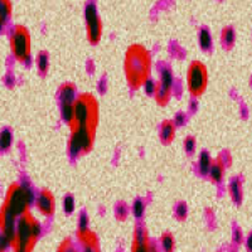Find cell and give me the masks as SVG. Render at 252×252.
<instances>
[{
    "label": "cell",
    "mask_w": 252,
    "mask_h": 252,
    "mask_svg": "<svg viewBox=\"0 0 252 252\" xmlns=\"http://www.w3.org/2000/svg\"><path fill=\"white\" fill-rule=\"evenodd\" d=\"M152 56L141 44H132L127 48L124 58V72L127 85L132 90L143 89L152 76Z\"/></svg>",
    "instance_id": "obj_1"
},
{
    "label": "cell",
    "mask_w": 252,
    "mask_h": 252,
    "mask_svg": "<svg viewBox=\"0 0 252 252\" xmlns=\"http://www.w3.org/2000/svg\"><path fill=\"white\" fill-rule=\"evenodd\" d=\"M100 119V106L97 98L92 94H81L73 102V118L69 129L97 130Z\"/></svg>",
    "instance_id": "obj_2"
},
{
    "label": "cell",
    "mask_w": 252,
    "mask_h": 252,
    "mask_svg": "<svg viewBox=\"0 0 252 252\" xmlns=\"http://www.w3.org/2000/svg\"><path fill=\"white\" fill-rule=\"evenodd\" d=\"M42 232L39 220L31 213H26L18 218L15 235L12 241L14 252H32Z\"/></svg>",
    "instance_id": "obj_3"
},
{
    "label": "cell",
    "mask_w": 252,
    "mask_h": 252,
    "mask_svg": "<svg viewBox=\"0 0 252 252\" xmlns=\"http://www.w3.org/2000/svg\"><path fill=\"white\" fill-rule=\"evenodd\" d=\"M33 202H34V194L27 184L13 183L6 190L1 208L14 217L19 218L29 212Z\"/></svg>",
    "instance_id": "obj_4"
},
{
    "label": "cell",
    "mask_w": 252,
    "mask_h": 252,
    "mask_svg": "<svg viewBox=\"0 0 252 252\" xmlns=\"http://www.w3.org/2000/svg\"><path fill=\"white\" fill-rule=\"evenodd\" d=\"M9 46L13 57L19 63H29L32 60V37L24 26H15L9 37Z\"/></svg>",
    "instance_id": "obj_5"
},
{
    "label": "cell",
    "mask_w": 252,
    "mask_h": 252,
    "mask_svg": "<svg viewBox=\"0 0 252 252\" xmlns=\"http://www.w3.org/2000/svg\"><path fill=\"white\" fill-rule=\"evenodd\" d=\"M186 86L192 97H201L208 86V69L201 61H193L187 69Z\"/></svg>",
    "instance_id": "obj_6"
},
{
    "label": "cell",
    "mask_w": 252,
    "mask_h": 252,
    "mask_svg": "<svg viewBox=\"0 0 252 252\" xmlns=\"http://www.w3.org/2000/svg\"><path fill=\"white\" fill-rule=\"evenodd\" d=\"M96 136V130L91 129H71V136L68 139V153L72 157H81L92 149Z\"/></svg>",
    "instance_id": "obj_7"
},
{
    "label": "cell",
    "mask_w": 252,
    "mask_h": 252,
    "mask_svg": "<svg viewBox=\"0 0 252 252\" xmlns=\"http://www.w3.org/2000/svg\"><path fill=\"white\" fill-rule=\"evenodd\" d=\"M85 22H86V37L91 44H98L102 38V20L94 3L87 4L85 8Z\"/></svg>",
    "instance_id": "obj_8"
},
{
    "label": "cell",
    "mask_w": 252,
    "mask_h": 252,
    "mask_svg": "<svg viewBox=\"0 0 252 252\" xmlns=\"http://www.w3.org/2000/svg\"><path fill=\"white\" fill-rule=\"evenodd\" d=\"M173 87H174V77L169 68H163L160 72V77L157 82L154 98L160 106H165L172 98Z\"/></svg>",
    "instance_id": "obj_9"
},
{
    "label": "cell",
    "mask_w": 252,
    "mask_h": 252,
    "mask_svg": "<svg viewBox=\"0 0 252 252\" xmlns=\"http://www.w3.org/2000/svg\"><path fill=\"white\" fill-rule=\"evenodd\" d=\"M34 204L38 212L44 217H52L56 212V198L55 194L48 190V189H43L40 190L34 197Z\"/></svg>",
    "instance_id": "obj_10"
},
{
    "label": "cell",
    "mask_w": 252,
    "mask_h": 252,
    "mask_svg": "<svg viewBox=\"0 0 252 252\" xmlns=\"http://www.w3.org/2000/svg\"><path fill=\"white\" fill-rule=\"evenodd\" d=\"M131 252H159L150 241L148 231L144 227H136L132 238Z\"/></svg>",
    "instance_id": "obj_11"
},
{
    "label": "cell",
    "mask_w": 252,
    "mask_h": 252,
    "mask_svg": "<svg viewBox=\"0 0 252 252\" xmlns=\"http://www.w3.org/2000/svg\"><path fill=\"white\" fill-rule=\"evenodd\" d=\"M76 97H77V89L73 83H63L58 90V98H60L61 106L62 105H73Z\"/></svg>",
    "instance_id": "obj_12"
},
{
    "label": "cell",
    "mask_w": 252,
    "mask_h": 252,
    "mask_svg": "<svg viewBox=\"0 0 252 252\" xmlns=\"http://www.w3.org/2000/svg\"><path fill=\"white\" fill-rule=\"evenodd\" d=\"M224 172H226V166H224L223 160L220 158H218V159L213 160L211 169L208 172V177L213 183H220V182L223 181Z\"/></svg>",
    "instance_id": "obj_13"
},
{
    "label": "cell",
    "mask_w": 252,
    "mask_h": 252,
    "mask_svg": "<svg viewBox=\"0 0 252 252\" xmlns=\"http://www.w3.org/2000/svg\"><path fill=\"white\" fill-rule=\"evenodd\" d=\"M177 125L173 120H165L160 126V140L164 144H170L175 138Z\"/></svg>",
    "instance_id": "obj_14"
},
{
    "label": "cell",
    "mask_w": 252,
    "mask_h": 252,
    "mask_svg": "<svg viewBox=\"0 0 252 252\" xmlns=\"http://www.w3.org/2000/svg\"><path fill=\"white\" fill-rule=\"evenodd\" d=\"M13 14L12 0H0V28L8 24Z\"/></svg>",
    "instance_id": "obj_15"
},
{
    "label": "cell",
    "mask_w": 252,
    "mask_h": 252,
    "mask_svg": "<svg viewBox=\"0 0 252 252\" xmlns=\"http://www.w3.org/2000/svg\"><path fill=\"white\" fill-rule=\"evenodd\" d=\"M213 163V159L211 158V154L208 152H202L198 158V170L202 175H208L211 165Z\"/></svg>",
    "instance_id": "obj_16"
},
{
    "label": "cell",
    "mask_w": 252,
    "mask_h": 252,
    "mask_svg": "<svg viewBox=\"0 0 252 252\" xmlns=\"http://www.w3.org/2000/svg\"><path fill=\"white\" fill-rule=\"evenodd\" d=\"M220 42L224 46V48H232L236 42V32L232 27H226V28H223L222 33H220Z\"/></svg>",
    "instance_id": "obj_17"
},
{
    "label": "cell",
    "mask_w": 252,
    "mask_h": 252,
    "mask_svg": "<svg viewBox=\"0 0 252 252\" xmlns=\"http://www.w3.org/2000/svg\"><path fill=\"white\" fill-rule=\"evenodd\" d=\"M198 42H199V47H201L203 51H208L212 47V35H211V32L207 28H202L198 33Z\"/></svg>",
    "instance_id": "obj_18"
},
{
    "label": "cell",
    "mask_w": 252,
    "mask_h": 252,
    "mask_svg": "<svg viewBox=\"0 0 252 252\" xmlns=\"http://www.w3.org/2000/svg\"><path fill=\"white\" fill-rule=\"evenodd\" d=\"M228 193L236 203H240L242 199V187H241V182L238 179L231 181L228 186Z\"/></svg>",
    "instance_id": "obj_19"
},
{
    "label": "cell",
    "mask_w": 252,
    "mask_h": 252,
    "mask_svg": "<svg viewBox=\"0 0 252 252\" xmlns=\"http://www.w3.org/2000/svg\"><path fill=\"white\" fill-rule=\"evenodd\" d=\"M13 144V134L9 129L0 131V152H6L10 149Z\"/></svg>",
    "instance_id": "obj_20"
},
{
    "label": "cell",
    "mask_w": 252,
    "mask_h": 252,
    "mask_svg": "<svg viewBox=\"0 0 252 252\" xmlns=\"http://www.w3.org/2000/svg\"><path fill=\"white\" fill-rule=\"evenodd\" d=\"M160 246L164 252H173L175 249L174 236L170 232H165L160 237Z\"/></svg>",
    "instance_id": "obj_21"
},
{
    "label": "cell",
    "mask_w": 252,
    "mask_h": 252,
    "mask_svg": "<svg viewBox=\"0 0 252 252\" xmlns=\"http://www.w3.org/2000/svg\"><path fill=\"white\" fill-rule=\"evenodd\" d=\"M35 64L40 73H47L49 69V56L47 55V52H40L39 55L35 58Z\"/></svg>",
    "instance_id": "obj_22"
},
{
    "label": "cell",
    "mask_w": 252,
    "mask_h": 252,
    "mask_svg": "<svg viewBox=\"0 0 252 252\" xmlns=\"http://www.w3.org/2000/svg\"><path fill=\"white\" fill-rule=\"evenodd\" d=\"M57 252H78L77 249L75 247L73 242H72L69 238H66V240H63L62 242L58 246Z\"/></svg>",
    "instance_id": "obj_23"
},
{
    "label": "cell",
    "mask_w": 252,
    "mask_h": 252,
    "mask_svg": "<svg viewBox=\"0 0 252 252\" xmlns=\"http://www.w3.org/2000/svg\"><path fill=\"white\" fill-rule=\"evenodd\" d=\"M62 206H63V211H64L67 215L72 213L73 211H75V207H76L75 198L72 197V195H66V197H64V199H63Z\"/></svg>",
    "instance_id": "obj_24"
},
{
    "label": "cell",
    "mask_w": 252,
    "mask_h": 252,
    "mask_svg": "<svg viewBox=\"0 0 252 252\" xmlns=\"http://www.w3.org/2000/svg\"><path fill=\"white\" fill-rule=\"evenodd\" d=\"M89 224H90L89 217H87L86 215H81V217L78 218V223H77V235L89 231L90 229Z\"/></svg>",
    "instance_id": "obj_25"
},
{
    "label": "cell",
    "mask_w": 252,
    "mask_h": 252,
    "mask_svg": "<svg viewBox=\"0 0 252 252\" xmlns=\"http://www.w3.org/2000/svg\"><path fill=\"white\" fill-rule=\"evenodd\" d=\"M145 212V203L141 199H136L132 204V213L136 218H140Z\"/></svg>",
    "instance_id": "obj_26"
},
{
    "label": "cell",
    "mask_w": 252,
    "mask_h": 252,
    "mask_svg": "<svg viewBox=\"0 0 252 252\" xmlns=\"http://www.w3.org/2000/svg\"><path fill=\"white\" fill-rule=\"evenodd\" d=\"M183 146H184V150H186V153H188V154H192V153H194V150H195L197 141H195V139L193 138V136H187V138L184 139Z\"/></svg>",
    "instance_id": "obj_27"
},
{
    "label": "cell",
    "mask_w": 252,
    "mask_h": 252,
    "mask_svg": "<svg viewBox=\"0 0 252 252\" xmlns=\"http://www.w3.org/2000/svg\"><path fill=\"white\" fill-rule=\"evenodd\" d=\"M175 215H177V218H181V220H184L188 215V207H187L186 203H179L177 206V209H175Z\"/></svg>",
    "instance_id": "obj_28"
},
{
    "label": "cell",
    "mask_w": 252,
    "mask_h": 252,
    "mask_svg": "<svg viewBox=\"0 0 252 252\" xmlns=\"http://www.w3.org/2000/svg\"><path fill=\"white\" fill-rule=\"evenodd\" d=\"M143 89L145 90V92L148 94H152V96H154L155 94V90H157V82H154V81L150 78V80H148L145 82V85L143 86Z\"/></svg>",
    "instance_id": "obj_29"
},
{
    "label": "cell",
    "mask_w": 252,
    "mask_h": 252,
    "mask_svg": "<svg viewBox=\"0 0 252 252\" xmlns=\"http://www.w3.org/2000/svg\"><path fill=\"white\" fill-rule=\"evenodd\" d=\"M127 213H129V211H127V207L125 206H119L116 209V217L120 218V220H124L127 216Z\"/></svg>",
    "instance_id": "obj_30"
},
{
    "label": "cell",
    "mask_w": 252,
    "mask_h": 252,
    "mask_svg": "<svg viewBox=\"0 0 252 252\" xmlns=\"http://www.w3.org/2000/svg\"><path fill=\"white\" fill-rule=\"evenodd\" d=\"M82 252H101L100 249H98V244L96 245H86L83 246Z\"/></svg>",
    "instance_id": "obj_31"
},
{
    "label": "cell",
    "mask_w": 252,
    "mask_h": 252,
    "mask_svg": "<svg viewBox=\"0 0 252 252\" xmlns=\"http://www.w3.org/2000/svg\"><path fill=\"white\" fill-rule=\"evenodd\" d=\"M184 115L183 114H179V115H177V118H175V120H173L174 121V124L175 125H177V127H179V126L182 125V124L184 123Z\"/></svg>",
    "instance_id": "obj_32"
},
{
    "label": "cell",
    "mask_w": 252,
    "mask_h": 252,
    "mask_svg": "<svg viewBox=\"0 0 252 252\" xmlns=\"http://www.w3.org/2000/svg\"><path fill=\"white\" fill-rule=\"evenodd\" d=\"M246 246H247V250H249V251H252V232L250 233L249 237H247Z\"/></svg>",
    "instance_id": "obj_33"
}]
</instances>
